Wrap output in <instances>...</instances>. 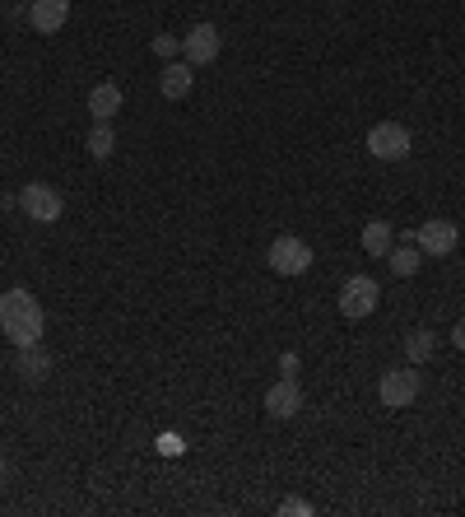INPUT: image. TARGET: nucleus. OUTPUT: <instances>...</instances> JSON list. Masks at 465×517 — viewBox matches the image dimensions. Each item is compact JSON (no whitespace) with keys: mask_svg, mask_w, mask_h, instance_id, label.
<instances>
[{"mask_svg":"<svg viewBox=\"0 0 465 517\" xmlns=\"http://www.w3.org/2000/svg\"><path fill=\"white\" fill-rule=\"evenodd\" d=\"M279 513H284V517H307V513H312V504H307V499H284Z\"/></svg>","mask_w":465,"mask_h":517,"instance_id":"obj_19","label":"nucleus"},{"mask_svg":"<svg viewBox=\"0 0 465 517\" xmlns=\"http://www.w3.org/2000/svg\"><path fill=\"white\" fill-rule=\"evenodd\" d=\"M391 247H396L391 224H386V219H368V224H363V252L377 257V261H386V257H391Z\"/></svg>","mask_w":465,"mask_h":517,"instance_id":"obj_13","label":"nucleus"},{"mask_svg":"<svg viewBox=\"0 0 465 517\" xmlns=\"http://www.w3.org/2000/svg\"><path fill=\"white\" fill-rule=\"evenodd\" d=\"M410 150H414V140L400 122H377L368 131V154L382 159V164H400V159H410Z\"/></svg>","mask_w":465,"mask_h":517,"instance_id":"obj_5","label":"nucleus"},{"mask_svg":"<svg viewBox=\"0 0 465 517\" xmlns=\"http://www.w3.org/2000/svg\"><path fill=\"white\" fill-rule=\"evenodd\" d=\"M377 303H382V289L372 275H349L345 285H340V313L345 322H363V317L377 313Z\"/></svg>","mask_w":465,"mask_h":517,"instance_id":"obj_3","label":"nucleus"},{"mask_svg":"<svg viewBox=\"0 0 465 517\" xmlns=\"http://www.w3.org/2000/svg\"><path fill=\"white\" fill-rule=\"evenodd\" d=\"M84 103H89L93 122H112V117H117V112H121V103H126V94H121V84L103 80V84H93Z\"/></svg>","mask_w":465,"mask_h":517,"instance_id":"obj_12","label":"nucleus"},{"mask_svg":"<svg viewBox=\"0 0 465 517\" xmlns=\"http://www.w3.org/2000/svg\"><path fill=\"white\" fill-rule=\"evenodd\" d=\"M219 52H224L219 28H214V24H191V33L182 38V56H186V61H191V66H210V61H219Z\"/></svg>","mask_w":465,"mask_h":517,"instance_id":"obj_8","label":"nucleus"},{"mask_svg":"<svg viewBox=\"0 0 465 517\" xmlns=\"http://www.w3.org/2000/svg\"><path fill=\"white\" fill-rule=\"evenodd\" d=\"M14 373H24L28 382H42L47 373H52V354L42 350V345H24L19 359H14Z\"/></svg>","mask_w":465,"mask_h":517,"instance_id":"obj_14","label":"nucleus"},{"mask_svg":"<svg viewBox=\"0 0 465 517\" xmlns=\"http://www.w3.org/2000/svg\"><path fill=\"white\" fill-rule=\"evenodd\" d=\"M419 257H424V252H419V247H414V238H410V243L391 247V257H386V261H391V271H396L400 280H410V275H419V266H424Z\"/></svg>","mask_w":465,"mask_h":517,"instance_id":"obj_16","label":"nucleus"},{"mask_svg":"<svg viewBox=\"0 0 465 517\" xmlns=\"http://www.w3.org/2000/svg\"><path fill=\"white\" fill-rule=\"evenodd\" d=\"M410 238L424 257H452L456 243H461V229H456L452 219H428V224H419Z\"/></svg>","mask_w":465,"mask_h":517,"instance_id":"obj_7","label":"nucleus"},{"mask_svg":"<svg viewBox=\"0 0 465 517\" xmlns=\"http://www.w3.org/2000/svg\"><path fill=\"white\" fill-rule=\"evenodd\" d=\"M433 350H438V336H433L428 327L405 331V359H410V364H428V359H433Z\"/></svg>","mask_w":465,"mask_h":517,"instance_id":"obj_15","label":"nucleus"},{"mask_svg":"<svg viewBox=\"0 0 465 517\" xmlns=\"http://www.w3.org/2000/svg\"><path fill=\"white\" fill-rule=\"evenodd\" d=\"M452 341H456V350H465V322H461V327L452 331Z\"/></svg>","mask_w":465,"mask_h":517,"instance_id":"obj_22","label":"nucleus"},{"mask_svg":"<svg viewBox=\"0 0 465 517\" xmlns=\"http://www.w3.org/2000/svg\"><path fill=\"white\" fill-rule=\"evenodd\" d=\"M266 261H270V271L275 275L293 280V275H307V266H312V247H307L303 238H293V233H279L275 243H270Z\"/></svg>","mask_w":465,"mask_h":517,"instance_id":"obj_4","label":"nucleus"},{"mask_svg":"<svg viewBox=\"0 0 465 517\" xmlns=\"http://www.w3.org/2000/svg\"><path fill=\"white\" fill-rule=\"evenodd\" d=\"M298 410H303V387H298V378H279L266 392V415L270 420H293Z\"/></svg>","mask_w":465,"mask_h":517,"instance_id":"obj_10","label":"nucleus"},{"mask_svg":"<svg viewBox=\"0 0 465 517\" xmlns=\"http://www.w3.org/2000/svg\"><path fill=\"white\" fill-rule=\"evenodd\" d=\"M0 331L14 350L24 345H42V331H47V313L42 303L28 294V289H5L0 294Z\"/></svg>","mask_w":465,"mask_h":517,"instance_id":"obj_1","label":"nucleus"},{"mask_svg":"<svg viewBox=\"0 0 465 517\" xmlns=\"http://www.w3.org/2000/svg\"><path fill=\"white\" fill-rule=\"evenodd\" d=\"M191 84H196V66H191V61H168L159 75V94L182 103V98L191 94Z\"/></svg>","mask_w":465,"mask_h":517,"instance_id":"obj_11","label":"nucleus"},{"mask_svg":"<svg viewBox=\"0 0 465 517\" xmlns=\"http://www.w3.org/2000/svg\"><path fill=\"white\" fill-rule=\"evenodd\" d=\"M159 452H163V457H182L186 448H182V438H177V434H163L159 438Z\"/></svg>","mask_w":465,"mask_h":517,"instance_id":"obj_21","label":"nucleus"},{"mask_svg":"<svg viewBox=\"0 0 465 517\" xmlns=\"http://www.w3.org/2000/svg\"><path fill=\"white\" fill-rule=\"evenodd\" d=\"M419 387H424V378H419V364H405V368H386L382 382H377V396H382L386 410H405L419 401Z\"/></svg>","mask_w":465,"mask_h":517,"instance_id":"obj_2","label":"nucleus"},{"mask_svg":"<svg viewBox=\"0 0 465 517\" xmlns=\"http://www.w3.org/2000/svg\"><path fill=\"white\" fill-rule=\"evenodd\" d=\"M84 150H89L93 159H112V150H117V131H112V122H93Z\"/></svg>","mask_w":465,"mask_h":517,"instance_id":"obj_17","label":"nucleus"},{"mask_svg":"<svg viewBox=\"0 0 465 517\" xmlns=\"http://www.w3.org/2000/svg\"><path fill=\"white\" fill-rule=\"evenodd\" d=\"M177 52H182V42H177V38H168V33H159V38H154V56H163V61H173Z\"/></svg>","mask_w":465,"mask_h":517,"instance_id":"obj_18","label":"nucleus"},{"mask_svg":"<svg viewBox=\"0 0 465 517\" xmlns=\"http://www.w3.org/2000/svg\"><path fill=\"white\" fill-rule=\"evenodd\" d=\"M66 19H70V0H28V24H33V33H42V38L61 33Z\"/></svg>","mask_w":465,"mask_h":517,"instance_id":"obj_9","label":"nucleus"},{"mask_svg":"<svg viewBox=\"0 0 465 517\" xmlns=\"http://www.w3.org/2000/svg\"><path fill=\"white\" fill-rule=\"evenodd\" d=\"M19 210H24L33 224H56L61 210H66V201H61V191H56L52 182H28V187L19 191Z\"/></svg>","mask_w":465,"mask_h":517,"instance_id":"obj_6","label":"nucleus"},{"mask_svg":"<svg viewBox=\"0 0 465 517\" xmlns=\"http://www.w3.org/2000/svg\"><path fill=\"white\" fill-rule=\"evenodd\" d=\"M298 368H303V359H298V354H279V373H284V378H298Z\"/></svg>","mask_w":465,"mask_h":517,"instance_id":"obj_20","label":"nucleus"}]
</instances>
